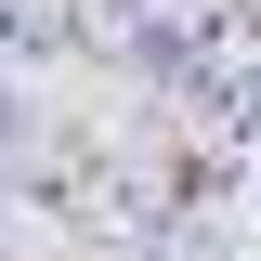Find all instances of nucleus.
<instances>
[{
    "instance_id": "obj_1",
    "label": "nucleus",
    "mask_w": 261,
    "mask_h": 261,
    "mask_svg": "<svg viewBox=\"0 0 261 261\" xmlns=\"http://www.w3.org/2000/svg\"><path fill=\"white\" fill-rule=\"evenodd\" d=\"M13 130H27V105H13V79H0V144H13Z\"/></svg>"
}]
</instances>
